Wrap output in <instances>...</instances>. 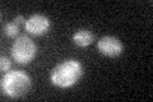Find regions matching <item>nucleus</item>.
<instances>
[{
  "instance_id": "obj_1",
  "label": "nucleus",
  "mask_w": 153,
  "mask_h": 102,
  "mask_svg": "<svg viewBox=\"0 0 153 102\" xmlns=\"http://www.w3.org/2000/svg\"><path fill=\"white\" fill-rule=\"evenodd\" d=\"M83 74V66L78 60L69 59L57 64L51 70L50 79L52 84L60 88H68L74 86Z\"/></svg>"
},
{
  "instance_id": "obj_2",
  "label": "nucleus",
  "mask_w": 153,
  "mask_h": 102,
  "mask_svg": "<svg viewBox=\"0 0 153 102\" xmlns=\"http://www.w3.org/2000/svg\"><path fill=\"white\" fill-rule=\"evenodd\" d=\"M31 78L23 70L8 71L1 79V89L12 98L25 97L31 89Z\"/></svg>"
},
{
  "instance_id": "obj_3",
  "label": "nucleus",
  "mask_w": 153,
  "mask_h": 102,
  "mask_svg": "<svg viewBox=\"0 0 153 102\" xmlns=\"http://www.w3.org/2000/svg\"><path fill=\"white\" fill-rule=\"evenodd\" d=\"M36 43L27 36H19L12 45V57L18 64H28L36 56Z\"/></svg>"
},
{
  "instance_id": "obj_4",
  "label": "nucleus",
  "mask_w": 153,
  "mask_h": 102,
  "mask_svg": "<svg viewBox=\"0 0 153 102\" xmlns=\"http://www.w3.org/2000/svg\"><path fill=\"white\" fill-rule=\"evenodd\" d=\"M26 31L33 36H42L50 30V21L44 14H33L25 24Z\"/></svg>"
},
{
  "instance_id": "obj_5",
  "label": "nucleus",
  "mask_w": 153,
  "mask_h": 102,
  "mask_svg": "<svg viewBox=\"0 0 153 102\" xmlns=\"http://www.w3.org/2000/svg\"><path fill=\"white\" fill-rule=\"evenodd\" d=\"M98 51L107 57H116L123 52V43L114 36H105L97 42Z\"/></svg>"
},
{
  "instance_id": "obj_6",
  "label": "nucleus",
  "mask_w": 153,
  "mask_h": 102,
  "mask_svg": "<svg viewBox=\"0 0 153 102\" xmlns=\"http://www.w3.org/2000/svg\"><path fill=\"white\" fill-rule=\"evenodd\" d=\"M93 40H94L93 33L88 30H78L73 35V41L79 47H85L91 45L93 42Z\"/></svg>"
},
{
  "instance_id": "obj_7",
  "label": "nucleus",
  "mask_w": 153,
  "mask_h": 102,
  "mask_svg": "<svg viewBox=\"0 0 153 102\" xmlns=\"http://www.w3.org/2000/svg\"><path fill=\"white\" fill-rule=\"evenodd\" d=\"M19 26H21V23L14 19L13 22L8 23L5 26V28H4V33H5L9 38H14L19 33Z\"/></svg>"
},
{
  "instance_id": "obj_8",
  "label": "nucleus",
  "mask_w": 153,
  "mask_h": 102,
  "mask_svg": "<svg viewBox=\"0 0 153 102\" xmlns=\"http://www.w3.org/2000/svg\"><path fill=\"white\" fill-rule=\"evenodd\" d=\"M10 65H12L10 60L5 56H1V59H0V69H1V71H4V73L8 71L10 69Z\"/></svg>"
}]
</instances>
